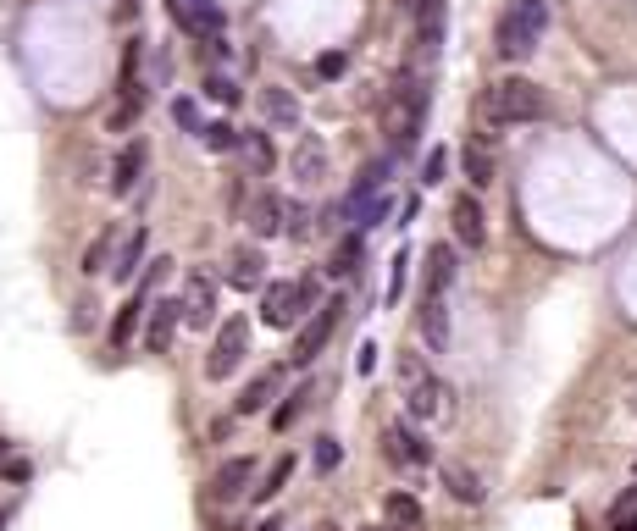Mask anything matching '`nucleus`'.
I'll return each instance as SVG.
<instances>
[{
  "label": "nucleus",
  "mask_w": 637,
  "mask_h": 531,
  "mask_svg": "<svg viewBox=\"0 0 637 531\" xmlns=\"http://www.w3.org/2000/svg\"><path fill=\"white\" fill-rule=\"evenodd\" d=\"M543 111H549V100H543V89L532 78H499L477 100L482 128H521V122H538Z\"/></svg>",
  "instance_id": "nucleus-1"
},
{
  "label": "nucleus",
  "mask_w": 637,
  "mask_h": 531,
  "mask_svg": "<svg viewBox=\"0 0 637 531\" xmlns=\"http://www.w3.org/2000/svg\"><path fill=\"white\" fill-rule=\"evenodd\" d=\"M421 117H427V83H421L416 72H399L394 95H388V106H383L388 144H394V150H410L416 133H421Z\"/></svg>",
  "instance_id": "nucleus-2"
},
{
  "label": "nucleus",
  "mask_w": 637,
  "mask_h": 531,
  "mask_svg": "<svg viewBox=\"0 0 637 531\" xmlns=\"http://www.w3.org/2000/svg\"><path fill=\"white\" fill-rule=\"evenodd\" d=\"M543 23H549V0H516V6L499 17V56L527 61L543 39Z\"/></svg>",
  "instance_id": "nucleus-3"
},
{
  "label": "nucleus",
  "mask_w": 637,
  "mask_h": 531,
  "mask_svg": "<svg viewBox=\"0 0 637 531\" xmlns=\"http://www.w3.org/2000/svg\"><path fill=\"white\" fill-rule=\"evenodd\" d=\"M316 310V277H294V283H272L261 294V321L277 332L300 327L305 316Z\"/></svg>",
  "instance_id": "nucleus-4"
},
{
  "label": "nucleus",
  "mask_w": 637,
  "mask_h": 531,
  "mask_svg": "<svg viewBox=\"0 0 637 531\" xmlns=\"http://www.w3.org/2000/svg\"><path fill=\"white\" fill-rule=\"evenodd\" d=\"M244 354H250V321L228 316V327L217 332V343H211V354H205V377H211V382H228L233 371L244 366Z\"/></svg>",
  "instance_id": "nucleus-5"
},
{
  "label": "nucleus",
  "mask_w": 637,
  "mask_h": 531,
  "mask_svg": "<svg viewBox=\"0 0 637 531\" xmlns=\"http://www.w3.org/2000/svg\"><path fill=\"white\" fill-rule=\"evenodd\" d=\"M344 310H349L344 299H327V305L316 310L311 321H305V327H300V338H294V354H289L294 366H311L316 354L327 349V338H333V327H338V321H344Z\"/></svg>",
  "instance_id": "nucleus-6"
},
{
  "label": "nucleus",
  "mask_w": 637,
  "mask_h": 531,
  "mask_svg": "<svg viewBox=\"0 0 637 531\" xmlns=\"http://www.w3.org/2000/svg\"><path fill=\"white\" fill-rule=\"evenodd\" d=\"M172 23H178L183 34L222 39V28H228V12H222L217 0H172Z\"/></svg>",
  "instance_id": "nucleus-7"
},
{
  "label": "nucleus",
  "mask_w": 637,
  "mask_h": 531,
  "mask_svg": "<svg viewBox=\"0 0 637 531\" xmlns=\"http://www.w3.org/2000/svg\"><path fill=\"white\" fill-rule=\"evenodd\" d=\"M183 310H189V327H211L217 321V277L211 272H189L183 277V299H178Z\"/></svg>",
  "instance_id": "nucleus-8"
},
{
  "label": "nucleus",
  "mask_w": 637,
  "mask_h": 531,
  "mask_svg": "<svg viewBox=\"0 0 637 531\" xmlns=\"http://www.w3.org/2000/svg\"><path fill=\"white\" fill-rule=\"evenodd\" d=\"M455 393L444 388V382L433 377V371H427V377L421 382H410V393H405V410H410V421H438V415H449L455 410Z\"/></svg>",
  "instance_id": "nucleus-9"
},
{
  "label": "nucleus",
  "mask_w": 637,
  "mask_h": 531,
  "mask_svg": "<svg viewBox=\"0 0 637 531\" xmlns=\"http://www.w3.org/2000/svg\"><path fill=\"white\" fill-rule=\"evenodd\" d=\"M383 454H388L394 465H427V460H433V443H427L416 426L394 421V426L383 432Z\"/></svg>",
  "instance_id": "nucleus-10"
},
{
  "label": "nucleus",
  "mask_w": 637,
  "mask_h": 531,
  "mask_svg": "<svg viewBox=\"0 0 637 531\" xmlns=\"http://www.w3.org/2000/svg\"><path fill=\"white\" fill-rule=\"evenodd\" d=\"M250 482H255V460L250 454H233V460L211 476V498H217V504H239V498H250Z\"/></svg>",
  "instance_id": "nucleus-11"
},
{
  "label": "nucleus",
  "mask_w": 637,
  "mask_h": 531,
  "mask_svg": "<svg viewBox=\"0 0 637 531\" xmlns=\"http://www.w3.org/2000/svg\"><path fill=\"white\" fill-rule=\"evenodd\" d=\"M449 222H455V238L466 249H482L488 244V216H482L477 194H455V205H449Z\"/></svg>",
  "instance_id": "nucleus-12"
},
{
  "label": "nucleus",
  "mask_w": 637,
  "mask_h": 531,
  "mask_svg": "<svg viewBox=\"0 0 637 531\" xmlns=\"http://www.w3.org/2000/svg\"><path fill=\"white\" fill-rule=\"evenodd\" d=\"M178 321H183V305H178V299H156V305H150V321H145V349H150V354H167V349H172V332H178Z\"/></svg>",
  "instance_id": "nucleus-13"
},
{
  "label": "nucleus",
  "mask_w": 637,
  "mask_h": 531,
  "mask_svg": "<svg viewBox=\"0 0 637 531\" xmlns=\"http://www.w3.org/2000/svg\"><path fill=\"white\" fill-rule=\"evenodd\" d=\"M455 277H460L455 249H449V244H433V249H427V294H421V299H444L449 288H455Z\"/></svg>",
  "instance_id": "nucleus-14"
},
{
  "label": "nucleus",
  "mask_w": 637,
  "mask_h": 531,
  "mask_svg": "<svg viewBox=\"0 0 637 531\" xmlns=\"http://www.w3.org/2000/svg\"><path fill=\"white\" fill-rule=\"evenodd\" d=\"M139 172H145V139L122 144V150H117V161H111V194H133Z\"/></svg>",
  "instance_id": "nucleus-15"
},
{
  "label": "nucleus",
  "mask_w": 637,
  "mask_h": 531,
  "mask_svg": "<svg viewBox=\"0 0 637 531\" xmlns=\"http://www.w3.org/2000/svg\"><path fill=\"white\" fill-rule=\"evenodd\" d=\"M438 476H444V493L455 498V504H471V509H477L482 498H488V493H482V476H477V471H466V465H455V460H449Z\"/></svg>",
  "instance_id": "nucleus-16"
},
{
  "label": "nucleus",
  "mask_w": 637,
  "mask_h": 531,
  "mask_svg": "<svg viewBox=\"0 0 637 531\" xmlns=\"http://www.w3.org/2000/svg\"><path fill=\"white\" fill-rule=\"evenodd\" d=\"M228 283L244 288V294H250V288H261V249H255V244H239L228 255Z\"/></svg>",
  "instance_id": "nucleus-17"
},
{
  "label": "nucleus",
  "mask_w": 637,
  "mask_h": 531,
  "mask_svg": "<svg viewBox=\"0 0 637 531\" xmlns=\"http://www.w3.org/2000/svg\"><path fill=\"white\" fill-rule=\"evenodd\" d=\"M361 260H366V233H344V238L333 244L327 272H333V277H355V272H361Z\"/></svg>",
  "instance_id": "nucleus-18"
},
{
  "label": "nucleus",
  "mask_w": 637,
  "mask_h": 531,
  "mask_svg": "<svg viewBox=\"0 0 637 531\" xmlns=\"http://www.w3.org/2000/svg\"><path fill=\"white\" fill-rule=\"evenodd\" d=\"M283 216H289V205L277 200V194H261V200L250 205V227H255V238H277V233H283Z\"/></svg>",
  "instance_id": "nucleus-19"
},
{
  "label": "nucleus",
  "mask_w": 637,
  "mask_h": 531,
  "mask_svg": "<svg viewBox=\"0 0 637 531\" xmlns=\"http://www.w3.org/2000/svg\"><path fill=\"white\" fill-rule=\"evenodd\" d=\"M421 338H427V349H449V305L444 299H421Z\"/></svg>",
  "instance_id": "nucleus-20"
},
{
  "label": "nucleus",
  "mask_w": 637,
  "mask_h": 531,
  "mask_svg": "<svg viewBox=\"0 0 637 531\" xmlns=\"http://www.w3.org/2000/svg\"><path fill=\"white\" fill-rule=\"evenodd\" d=\"M460 166H466L471 189H488V183H493V150H488V139H466V150H460Z\"/></svg>",
  "instance_id": "nucleus-21"
},
{
  "label": "nucleus",
  "mask_w": 637,
  "mask_h": 531,
  "mask_svg": "<svg viewBox=\"0 0 637 531\" xmlns=\"http://www.w3.org/2000/svg\"><path fill=\"white\" fill-rule=\"evenodd\" d=\"M261 111H266V122H272V128H300V100H294L289 89H266Z\"/></svg>",
  "instance_id": "nucleus-22"
},
{
  "label": "nucleus",
  "mask_w": 637,
  "mask_h": 531,
  "mask_svg": "<svg viewBox=\"0 0 637 531\" xmlns=\"http://www.w3.org/2000/svg\"><path fill=\"white\" fill-rule=\"evenodd\" d=\"M145 249H150V233H145V227H133V233H128V244H122V255L111 260V277H117V283H133V272H139V260H145Z\"/></svg>",
  "instance_id": "nucleus-23"
},
{
  "label": "nucleus",
  "mask_w": 637,
  "mask_h": 531,
  "mask_svg": "<svg viewBox=\"0 0 637 531\" xmlns=\"http://www.w3.org/2000/svg\"><path fill=\"white\" fill-rule=\"evenodd\" d=\"M272 399H277V371H261V377H250V388L239 393V404H233V410H239V415H261Z\"/></svg>",
  "instance_id": "nucleus-24"
},
{
  "label": "nucleus",
  "mask_w": 637,
  "mask_h": 531,
  "mask_svg": "<svg viewBox=\"0 0 637 531\" xmlns=\"http://www.w3.org/2000/svg\"><path fill=\"white\" fill-rule=\"evenodd\" d=\"M289 476H294V454H277L272 471H266L261 482L250 487V498H255V504H272V498L283 493V487H289Z\"/></svg>",
  "instance_id": "nucleus-25"
},
{
  "label": "nucleus",
  "mask_w": 637,
  "mask_h": 531,
  "mask_svg": "<svg viewBox=\"0 0 637 531\" xmlns=\"http://www.w3.org/2000/svg\"><path fill=\"white\" fill-rule=\"evenodd\" d=\"M322 172H327V150L316 139H300V150H294V177H300V183H322Z\"/></svg>",
  "instance_id": "nucleus-26"
},
{
  "label": "nucleus",
  "mask_w": 637,
  "mask_h": 531,
  "mask_svg": "<svg viewBox=\"0 0 637 531\" xmlns=\"http://www.w3.org/2000/svg\"><path fill=\"white\" fill-rule=\"evenodd\" d=\"M383 515H388V526H394V531H410V526H421V504H416V498H410V493H388Z\"/></svg>",
  "instance_id": "nucleus-27"
},
{
  "label": "nucleus",
  "mask_w": 637,
  "mask_h": 531,
  "mask_svg": "<svg viewBox=\"0 0 637 531\" xmlns=\"http://www.w3.org/2000/svg\"><path fill=\"white\" fill-rule=\"evenodd\" d=\"M139 310H145V299L133 294L128 305L117 310V321H111V349H128L133 343V327H139Z\"/></svg>",
  "instance_id": "nucleus-28"
},
{
  "label": "nucleus",
  "mask_w": 637,
  "mask_h": 531,
  "mask_svg": "<svg viewBox=\"0 0 637 531\" xmlns=\"http://www.w3.org/2000/svg\"><path fill=\"white\" fill-rule=\"evenodd\" d=\"M305 404H311V382H305V388H294L289 399L277 404V410H272V426H277V432H283V426H294V421H300Z\"/></svg>",
  "instance_id": "nucleus-29"
},
{
  "label": "nucleus",
  "mask_w": 637,
  "mask_h": 531,
  "mask_svg": "<svg viewBox=\"0 0 637 531\" xmlns=\"http://www.w3.org/2000/svg\"><path fill=\"white\" fill-rule=\"evenodd\" d=\"M200 139L205 144H211V150H239V144H244V133L239 128H233V122H211V128H200Z\"/></svg>",
  "instance_id": "nucleus-30"
},
{
  "label": "nucleus",
  "mask_w": 637,
  "mask_h": 531,
  "mask_svg": "<svg viewBox=\"0 0 637 531\" xmlns=\"http://www.w3.org/2000/svg\"><path fill=\"white\" fill-rule=\"evenodd\" d=\"M338 460H344V449H338V437H316V449H311V465L322 476H333L338 471Z\"/></svg>",
  "instance_id": "nucleus-31"
},
{
  "label": "nucleus",
  "mask_w": 637,
  "mask_h": 531,
  "mask_svg": "<svg viewBox=\"0 0 637 531\" xmlns=\"http://www.w3.org/2000/svg\"><path fill=\"white\" fill-rule=\"evenodd\" d=\"M205 95H211V100H222V106H239V83H233L228 78V72H211V78H205Z\"/></svg>",
  "instance_id": "nucleus-32"
},
{
  "label": "nucleus",
  "mask_w": 637,
  "mask_h": 531,
  "mask_svg": "<svg viewBox=\"0 0 637 531\" xmlns=\"http://www.w3.org/2000/svg\"><path fill=\"white\" fill-rule=\"evenodd\" d=\"M244 155H250V166L255 172H266L272 166V144H266V133H244V144H239Z\"/></svg>",
  "instance_id": "nucleus-33"
},
{
  "label": "nucleus",
  "mask_w": 637,
  "mask_h": 531,
  "mask_svg": "<svg viewBox=\"0 0 637 531\" xmlns=\"http://www.w3.org/2000/svg\"><path fill=\"white\" fill-rule=\"evenodd\" d=\"M111 238H117V233H111V227H106V233H100L95 244H89V255H84V272H89V277H95L100 266H106V255H111Z\"/></svg>",
  "instance_id": "nucleus-34"
},
{
  "label": "nucleus",
  "mask_w": 637,
  "mask_h": 531,
  "mask_svg": "<svg viewBox=\"0 0 637 531\" xmlns=\"http://www.w3.org/2000/svg\"><path fill=\"white\" fill-rule=\"evenodd\" d=\"M167 272H172V260H150V272H145V283L133 288V294H139V299H150V294H156L161 283H167Z\"/></svg>",
  "instance_id": "nucleus-35"
},
{
  "label": "nucleus",
  "mask_w": 637,
  "mask_h": 531,
  "mask_svg": "<svg viewBox=\"0 0 637 531\" xmlns=\"http://www.w3.org/2000/svg\"><path fill=\"white\" fill-rule=\"evenodd\" d=\"M444 172H449V150H433L421 166V183H444Z\"/></svg>",
  "instance_id": "nucleus-36"
},
{
  "label": "nucleus",
  "mask_w": 637,
  "mask_h": 531,
  "mask_svg": "<svg viewBox=\"0 0 637 531\" xmlns=\"http://www.w3.org/2000/svg\"><path fill=\"white\" fill-rule=\"evenodd\" d=\"M405 266H410V255L399 249V255H394V277H388V305H399V294H405Z\"/></svg>",
  "instance_id": "nucleus-37"
},
{
  "label": "nucleus",
  "mask_w": 637,
  "mask_h": 531,
  "mask_svg": "<svg viewBox=\"0 0 637 531\" xmlns=\"http://www.w3.org/2000/svg\"><path fill=\"white\" fill-rule=\"evenodd\" d=\"M172 122L189 133H200V111H194V100H172Z\"/></svg>",
  "instance_id": "nucleus-38"
},
{
  "label": "nucleus",
  "mask_w": 637,
  "mask_h": 531,
  "mask_svg": "<svg viewBox=\"0 0 637 531\" xmlns=\"http://www.w3.org/2000/svg\"><path fill=\"white\" fill-rule=\"evenodd\" d=\"M344 67H349V61H344V50H327V56L316 61V72H322V78H344Z\"/></svg>",
  "instance_id": "nucleus-39"
},
{
  "label": "nucleus",
  "mask_w": 637,
  "mask_h": 531,
  "mask_svg": "<svg viewBox=\"0 0 637 531\" xmlns=\"http://www.w3.org/2000/svg\"><path fill=\"white\" fill-rule=\"evenodd\" d=\"M399 377H405V382H421V377H427V366H421L416 354H399Z\"/></svg>",
  "instance_id": "nucleus-40"
},
{
  "label": "nucleus",
  "mask_w": 637,
  "mask_h": 531,
  "mask_svg": "<svg viewBox=\"0 0 637 531\" xmlns=\"http://www.w3.org/2000/svg\"><path fill=\"white\" fill-rule=\"evenodd\" d=\"M610 531H637V504L632 509H615V526Z\"/></svg>",
  "instance_id": "nucleus-41"
},
{
  "label": "nucleus",
  "mask_w": 637,
  "mask_h": 531,
  "mask_svg": "<svg viewBox=\"0 0 637 531\" xmlns=\"http://www.w3.org/2000/svg\"><path fill=\"white\" fill-rule=\"evenodd\" d=\"M250 531H283V526H277V520H261V526H250Z\"/></svg>",
  "instance_id": "nucleus-42"
},
{
  "label": "nucleus",
  "mask_w": 637,
  "mask_h": 531,
  "mask_svg": "<svg viewBox=\"0 0 637 531\" xmlns=\"http://www.w3.org/2000/svg\"><path fill=\"white\" fill-rule=\"evenodd\" d=\"M133 6H139V0H122V12H133Z\"/></svg>",
  "instance_id": "nucleus-43"
},
{
  "label": "nucleus",
  "mask_w": 637,
  "mask_h": 531,
  "mask_svg": "<svg viewBox=\"0 0 637 531\" xmlns=\"http://www.w3.org/2000/svg\"><path fill=\"white\" fill-rule=\"evenodd\" d=\"M366 531H394V526H366Z\"/></svg>",
  "instance_id": "nucleus-44"
},
{
  "label": "nucleus",
  "mask_w": 637,
  "mask_h": 531,
  "mask_svg": "<svg viewBox=\"0 0 637 531\" xmlns=\"http://www.w3.org/2000/svg\"><path fill=\"white\" fill-rule=\"evenodd\" d=\"M322 531H338V526H322Z\"/></svg>",
  "instance_id": "nucleus-45"
}]
</instances>
